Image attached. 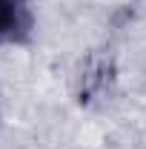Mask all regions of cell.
I'll return each mask as SVG.
<instances>
[{
  "instance_id": "cell-1",
  "label": "cell",
  "mask_w": 146,
  "mask_h": 149,
  "mask_svg": "<svg viewBox=\"0 0 146 149\" xmlns=\"http://www.w3.org/2000/svg\"><path fill=\"white\" fill-rule=\"evenodd\" d=\"M35 35L32 0H0V49L26 46Z\"/></svg>"
}]
</instances>
